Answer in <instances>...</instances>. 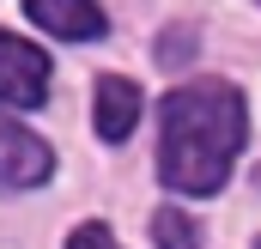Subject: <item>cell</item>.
Listing matches in <instances>:
<instances>
[{
    "label": "cell",
    "mask_w": 261,
    "mask_h": 249,
    "mask_svg": "<svg viewBox=\"0 0 261 249\" xmlns=\"http://www.w3.org/2000/svg\"><path fill=\"white\" fill-rule=\"evenodd\" d=\"M249 140V104L225 79L176 85L158 110V177L176 194H219Z\"/></svg>",
    "instance_id": "cell-1"
},
{
    "label": "cell",
    "mask_w": 261,
    "mask_h": 249,
    "mask_svg": "<svg viewBox=\"0 0 261 249\" xmlns=\"http://www.w3.org/2000/svg\"><path fill=\"white\" fill-rule=\"evenodd\" d=\"M43 97H49V55L12 31H0V104L37 110Z\"/></svg>",
    "instance_id": "cell-2"
},
{
    "label": "cell",
    "mask_w": 261,
    "mask_h": 249,
    "mask_svg": "<svg viewBox=\"0 0 261 249\" xmlns=\"http://www.w3.org/2000/svg\"><path fill=\"white\" fill-rule=\"evenodd\" d=\"M49 170H55V152L37 134H24L18 122L0 116V188H37L49 183Z\"/></svg>",
    "instance_id": "cell-3"
},
{
    "label": "cell",
    "mask_w": 261,
    "mask_h": 249,
    "mask_svg": "<svg viewBox=\"0 0 261 249\" xmlns=\"http://www.w3.org/2000/svg\"><path fill=\"white\" fill-rule=\"evenodd\" d=\"M31 24H43L49 37H67V43H97L103 37V6L97 0H24Z\"/></svg>",
    "instance_id": "cell-4"
},
{
    "label": "cell",
    "mask_w": 261,
    "mask_h": 249,
    "mask_svg": "<svg viewBox=\"0 0 261 249\" xmlns=\"http://www.w3.org/2000/svg\"><path fill=\"white\" fill-rule=\"evenodd\" d=\"M91 122H97V134H103L110 146H122V140L134 134V122H140V85L122 79V73H103V79H97Z\"/></svg>",
    "instance_id": "cell-5"
},
{
    "label": "cell",
    "mask_w": 261,
    "mask_h": 249,
    "mask_svg": "<svg viewBox=\"0 0 261 249\" xmlns=\"http://www.w3.org/2000/svg\"><path fill=\"white\" fill-rule=\"evenodd\" d=\"M152 243H158V249H200V231H195L189 213L158 207V213H152Z\"/></svg>",
    "instance_id": "cell-6"
},
{
    "label": "cell",
    "mask_w": 261,
    "mask_h": 249,
    "mask_svg": "<svg viewBox=\"0 0 261 249\" xmlns=\"http://www.w3.org/2000/svg\"><path fill=\"white\" fill-rule=\"evenodd\" d=\"M67 249H122V243H116V231L103 219H85L79 231H67Z\"/></svg>",
    "instance_id": "cell-7"
},
{
    "label": "cell",
    "mask_w": 261,
    "mask_h": 249,
    "mask_svg": "<svg viewBox=\"0 0 261 249\" xmlns=\"http://www.w3.org/2000/svg\"><path fill=\"white\" fill-rule=\"evenodd\" d=\"M170 37H176V43H158V61H189V55H195V37H189V31H170Z\"/></svg>",
    "instance_id": "cell-8"
},
{
    "label": "cell",
    "mask_w": 261,
    "mask_h": 249,
    "mask_svg": "<svg viewBox=\"0 0 261 249\" xmlns=\"http://www.w3.org/2000/svg\"><path fill=\"white\" fill-rule=\"evenodd\" d=\"M255 183H261V170H255Z\"/></svg>",
    "instance_id": "cell-9"
},
{
    "label": "cell",
    "mask_w": 261,
    "mask_h": 249,
    "mask_svg": "<svg viewBox=\"0 0 261 249\" xmlns=\"http://www.w3.org/2000/svg\"><path fill=\"white\" fill-rule=\"evenodd\" d=\"M255 249H261V243H255Z\"/></svg>",
    "instance_id": "cell-10"
}]
</instances>
